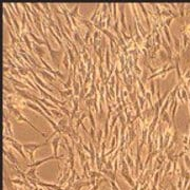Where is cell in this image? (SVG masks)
Instances as JSON below:
<instances>
[{
    "label": "cell",
    "instance_id": "obj_1",
    "mask_svg": "<svg viewBox=\"0 0 190 190\" xmlns=\"http://www.w3.org/2000/svg\"><path fill=\"white\" fill-rule=\"evenodd\" d=\"M22 146H23V149L24 151L27 152L29 154V159H30V162L34 163V154H35V151L37 150V149L41 148V147H43V146H47V144L45 143H43V144H36V143H30V144H22Z\"/></svg>",
    "mask_w": 190,
    "mask_h": 190
},
{
    "label": "cell",
    "instance_id": "obj_2",
    "mask_svg": "<svg viewBox=\"0 0 190 190\" xmlns=\"http://www.w3.org/2000/svg\"><path fill=\"white\" fill-rule=\"evenodd\" d=\"M4 143H5V142H4ZM7 145H10L13 149H15V150H16V151H17L19 154H20V156L24 159V162L27 163V164H30V163H31V162H30V159L27 157L25 153H24V151H23L24 149H23V146H22V144L18 143L17 141H14L13 143H7Z\"/></svg>",
    "mask_w": 190,
    "mask_h": 190
},
{
    "label": "cell",
    "instance_id": "obj_3",
    "mask_svg": "<svg viewBox=\"0 0 190 190\" xmlns=\"http://www.w3.org/2000/svg\"><path fill=\"white\" fill-rule=\"evenodd\" d=\"M37 70H38V73H39V74H40V75H41L45 80H48V83L51 85L52 88H56V87L53 85V81L59 80L56 76H54L53 74H51V73L48 72V71H45V70H39V69H37Z\"/></svg>",
    "mask_w": 190,
    "mask_h": 190
},
{
    "label": "cell",
    "instance_id": "obj_4",
    "mask_svg": "<svg viewBox=\"0 0 190 190\" xmlns=\"http://www.w3.org/2000/svg\"><path fill=\"white\" fill-rule=\"evenodd\" d=\"M52 159H57V161H60V159H63V155H62V156H55V155L49 156V157H45V159H39V161H36V162L32 163V164H28V165H27V167H28V168H32V167H38L39 165L43 164V163L49 162V161H52Z\"/></svg>",
    "mask_w": 190,
    "mask_h": 190
},
{
    "label": "cell",
    "instance_id": "obj_5",
    "mask_svg": "<svg viewBox=\"0 0 190 190\" xmlns=\"http://www.w3.org/2000/svg\"><path fill=\"white\" fill-rule=\"evenodd\" d=\"M24 104H25V106H27V107H29L30 109H32L33 111H35V112H37V113L40 114V115H41L43 118H45V116H48V115H47V114H45V112L42 111V109L39 107L37 104H35V103H33V101H30V100H25V103H24Z\"/></svg>",
    "mask_w": 190,
    "mask_h": 190
},
{
    "label": "cell",
    "instance_id": "obj_6",
    "mask_svg": "<svg viewBox=\"0 0 190 190\" xmlns=\"http://www.w3.org/2000/svg\"><path fill=\"white\" fill-rule=\"evenodd\" d=\"M3 155L5 156V159H7V162H10L11 164H13V165H18V162H17V159H16V156L12 153L11 151V149L7 150V149L3 148Z\"/></svg>",
    "mask_w": 190,
    "mask_h": 190
},
{
    "label": "cell",
    "instance_id": "obj_7",
    "mask_svg": "<svg viewBox=\"0 0 190 190\" xmlns=\"http://www.w3.org/2000/svg\"><path fill=\"white\" fill-rule=\"evenodd\" d=\"M62 134H58V136H56L55 138L52 139V148H53V155L58 156V147L61 142Z\"/></svg>",
    "mask_w": 190,
    "mask_h": 190
},
{
    "label": "cell",
    "instance_id": "obj_8",
    "mask_svg": "<svg viewBox=\"0 0 190 190\" xmlns=\"http://www.w3.org/2000/svg\"><path fill=\"white\" fill-rule=\"evenodd\" d=\"M125 9H126L125 4L119 7V22L121 24V30L127 31V22H126V16H125Z\"/></svg>",
    "mask_w": 190,
    "mask_h": 190
},
{
    "label": "cell",
    "instance_id": "obj_9",
    "mask_svg": "<svg viewBox=\"0 0 190 190\" xmlns=\"http://www.w3.org/2000/svg\"><path fill=\"white\" fill-rule=\"evenodd\" d=\"M22 38H23L24 40V45L27 47V49L29 50V52L31 54L33 57H35V54H34V51H33V45H32L31 42V39H30V36L28 35V33H22Z\"/></svg>",
    "mask_w": 190,
    "mask_h": 190
},
{
    "label": "cell",
    "instance_id": "obj_10",
    "mask_svg": "<svg viewBox=\"0 0 190 190\" xmlns=\"http://www.w3.org/2000/svg\"><path fill=\"white\" fill-rule=\"evenodd\" d=\"M4 130L7 131V134L5 135H9V136L13 137L14 132H13V128H12V123L9 119V114L4 115Z\"/></svg>",
    "mask_w": 190,
    "mask_h": 190
},
{
    "label": "cell",
    "instance_id": "obj_11",
    "mask_svg": "<svg viewBox=\"0 0 190 190\" xmlns=\"http://www.w3.org/2000/svg\"><path fill=\"white\" fill-rule=\"evenodd\" d=\"M33 51H34L35 55L38 57V59L43 58V56L47 54L45 49L42 48V47H40V45H38L37 43H35V42H33Z\"/></svg>",
    "mask_w": 190,
    "mask_h": 190
},
{
    "label": "cell",
    "instance_id": "obj_12",
    "mask_svg": "<svg viewBox=\"0 0 190 190\" xmlns=\"http://www.w3.org/2000/svg\"><path fill=\"white\" fill-rule=\"evenodd\" d=\"M138 7H141V10H142V12H143V15H144V17H145L146 23H147V25H148V31H151V22H150V18H149L147 7L144 5V3H138Z\"/></svg>",
    "mask_w": 190,
    "mask_h": 190
},
{
    "label": "cell",
    "instance_id": "obj_13",
    "mask_svg": "<svg viewBox=\"0 0 190 190\" xmlns=\"http://www.w3.org/2000/svg\"><path fill=\"white\" fill-rule=\"evenodd\" d=\"M3 16H4V19L7 21V25L10 27V30H13V32L15 33V28L13 27V22H12V18H11V15L9 13V10L7 9L5 5H3Z\"/></svg>",
    "mask_w": 190,
    "mask_h": 190
},
{
    "label": "cell",
    "instance_id": "obj_14",
    "mask_svg": "<svg viewBox=\"0 0 190 190\" xmlns=\"http://www.w3.org/2000/svg\"><path fill=\"white\" fill-rule=\"evenodd\" d=\"M37 172V167H32V168H29L28 171L25 172V175H27V179H32V180L38 181L39 177L36 174Z\"/></svg>",
    "mask_w": 190,
    "mask_h": 190
},
{
    "label": "cell",
    "instance_id": "obj_15",
    "mask_svg": "<svg viewBox=\"0 0 190 190\" xmlns=\"http://www.w3.org/2000/svg\"><path fill=\"white\" fill-rule=\"evenodd\" d=\"M72 88H73V93H74V96L79 97L80 91H81V86H80V83L76 80V78H73Z\"/></svg>",
    "mask_w": 190,
    "mask_h": 190
},
{
    "label": "cell",
    "instance_id": "obj_16",
    "mask_svg": "<svg viewBox=\"0 0 190 190\" xmlns=\"http://www.w3.org/2000/svg\"><path fill=\"white\" fill-rule=\"evenodd\" d=\"M28 35L32 38V39H33V41H34L35 43H37L38 45H40V47H42V45H45V40H43L42 38L38 37V36L35 34L34 32H30V33H28Z\"/></svg>",
    "mask_w": 190,
    "mask_h": 190
},
{
    "label": "cell",
    "instance_id": "obj_17",
    "mask_svg": "<svg viewBox=\"0 0 190 190\" xmlns=\"http://www.w3.org/2000/svg\"><path fill=\"white\" fill-rule=\"evenodd\" d=\"M88 174H89V177L91 179H95V180H100V179H104L105 175L103 172L100 171H97V170H90L88 171Z\"/></svg>",
    "mask_w": 190,
    "mask_h": 190
},
{
    "label": "cell",
    "instance_id": "obj_18",
    "mask_svg": "<svg viewBox=\"0 0 190 190\" xmlns=\"http://www.w3.org/2000/svg\"><path fill=\"white\" fill-rule=\"evenodd\" d=\"M73 37H74V38H73V39H74V41H75L78 45H80V49H81V50L86 48L87 45H85L83 39L80 37V35L78 34V32H74V33H73Z\"/></svg>",
    "mask_w": 190,
    "mask_h": 190
},
{
    "label": "cell",
    "instance_id": "obj_19",
    "mask_svg": "<svg viewBox=\"0 0 190 190\" xmlns=\"http://www.w3.org/2000/svg\"><path fill=\"white\" fill-rule=\"evenodd\" d=\"M161 29H162L163 32L165 33V36H166V40H167V42H168V45H173L172 36H171V34H170L169 28H167L166 25H165V23H164V25H163V27H161Z\"/></svg>",
    "mask_w": 190,
    "mask_h": 190
},
{
    "label": "cell",
    "instance_id": "obj_20",
    "mask_svg": "<svg viewBox=\"0 0 190 190\" xmlns=\"http://www.w3.org/2000/svg\"><path fill=\"white\" fill-rule=\"evenodd\" d=\"M125 159H126V163H127V165L129 166V168L131 169V173H134L133 172V170H134L135 165L133 164V161H132V159H131V155L129 154L128 151L125 152Z\"/></svg>",
    "mask_w": 190,
    "mask_h": 190
},
{
    "label": "cell",
    "instance_id": "obj_21",
    "mask_svg": "<svg viewBox=\"0 0 190 190\" xmlns=\"http://www.w3.org/2000/svg\"><path fill=\"white\" fill-rule=\"evenodd\" d=\"M34 98L35 99H38L40 103H42V104L45 105V107H50L51 109H57V106H54L53 105V103H51L50 100H48V99H45V98H41V97H37L36 95H34Z\"/></svg>",
    "mask_w": 190,
    "mask_h": 190
},
{
    "label": "cell",
    "instance_id": "obj_22",
    "mask_svg": "<svg viewBox=\"0 0 190 190\" xmlns=\"http://www.w3.org/2000/svg\"><path fill=\"white\" fill-rule=\"evenodd\" d=\"M62 65L65 67V69L69 72L70 71V68H71V61H70V58H69V55H68V53H65L63 54V58H62Z\"/></svg>",
    "mask_w": 190,
    "mask_h": 190
},
{
    "label": "cell",
    "instance_id": "obj_23",
    "mask_svg": "<svg viewBox=\"0 0 190 190\" xmlns=\"http://www.w3.org/2000/svg\"><path fill=\"white\" fill-rule=\"evenodd\" d=\"M110 50L109 48H106V54H105V58H106V71L109 72L111 69V61H110Z\"/></svg>",
    "mask_w": 190,
    "mask_h": 190
},
{
    "label": "cell",
    "instance_id": "obj_24",
    "mask_svg": "<svg viewBox=\"0 0 190 190\" xmlns=\"http://www.w3.org/2000/svg\"><path fill=\"white\" fill-rule=\"evenodd\" d=\"M161 115V117H162V123H168V129L171 128V116H170V114H168L167 112H164V113L159 114Z\"/></svg>",
    "mask_w": 190,
    "mask_h": 190
},
{
    "label": "cell",
    "instance_id": "obj_25",
    "mask_svg": "<svg viewBox=\"0 0 190 190\" xmlns=\"http://www.w3.org/2000/svg\"><path fill=\"white\" fill-rule=\"evenodd\" d=\"M121 175L123 176V177H124L125 181H126V182L128 183V185H129L130 187H131V188H133V187L135 186V184H136V183H135L134 181H133V179L131 177V174H126V173H121Z\"/></svg>",
    "mask_w": 190,
    "mask_h": 190
},
{
    "label": "cell",
    "instance_id": "obj_26",
    "mask_svg": "<svg viewBox=\"0 0 190 190\" xmlns=\"http://www.w3.org/2000/svg\"><path fill=\"white\" fill-rule=\"evenodd\" d=\"M9 35H10V37H11V47L15 48V45L19 43V39H18V37L15 36L14 32H12V30L9 31Z\"/></svg>",
    "mask_w": 190,
    "mask_h": 190
},
{
    "label": "cell",
    "instance_id": "obj_27",
    "mask_svg": "<svg viewBox=\"0 0 190 190\" xmlns=\"http://www.w3.org/2000/svg\"><path fill=\"white\" fill-rule=\"evenodd\" d=\"M78 10H79V4H76L75 7H73L72 10L70 11V17H73V18H81L80 17V15L78 14Z\"/></svg>",
    "mask_w": 190,
    "mask_h": 190
},
{
    "label": "cell",
    "instance_id": "obj_28",
    "mask_svg": "<svg viewBox=\"0 0 190 190\" xmlns=\"http://www.w3.org/2000/svg\"><path fill=\"white\" fill-rule=\"evenodd\" d=\"M27 20H28V17H27V14L25 12H22V15H21V34L24 33V30H25V27L28 25L27 23Z\"/></svg>",
    "mask_w": 190,
    "mask_h": 190
},
{
    "label": "cell",
    "instance_id": "obj_29",
    "mask_svg": "<svg viewBox=\"0 0 190 190\" xmlns=\"http://www.w3.org/2000/svg\"><path fill=\"white\" fill-rule=\"evenodd\" d=\"M172 38H173V42H174V49H175L176 53L180 54L181 53V40L176 37V36H174V35L172 36Z\"/></svg>",
    "mask_w": 190,
    "mask_h": 190
},
{
    "label": "cell",
    "instance_id": "obj_30",
    "mask_svg": "<svg viewBox=\"0 0 190 190\" xmlns=\"http://www.w3.org/2000/svg\"><path fill=\"white\" fill-rule=\"evenodd\" d=\"M159 58L162 62H166L167 60H168V54L166 53L165 50L161 49V50L159 51Z\"/></svg>",
    "mask_w": 190,
    "mask_h": 190
},
{
    "label": "cell",
    "instance_id": "obj_31",
    "mask_svg": "<svg viewBox=\"0 0 190 190\" xmlns=\"http://www.w3.org/2000/svg\"><path fill=\"white\" fill-rule=\"evenodd\" d=\"M51 112H52L53 116L55 118H58V119H61V118L65 117V114L62 113L61 111H58L57 109H51Z\"/></svg>",
    "mask_w": 190,
    "mask_h": 190
},
{
    "label": "cell",
    "instance_id": "obj_32",
    "mask_svg": "<svg viewBox=\"0 0 190 190\" xmlns=\"http://www.w3.org/2000/svg\"><path fill=\"white\" fill-rule=\"evenodd\" d=\"M3 91H4V92H7V93H9V94H13V95L16 93V91H15L14 87H10V86H9L7 81L5 83V85H3Z\"/></svg>",
    "mask_w": 190,
    "mask_h": 190
},
{
    "label": "cell",
    "instance_id": "obj_33",
    "mask_svg": "<svg viewBox=\"0 0 190 190\" xmlns=\"http://www.w3.org/2000/svg\"><path fill=\"white\" fill-rule=\"evenodd\" d=\"M181 91V95H182V98H183L184 103H188L189 101V95H188V92H187V90L185 89V88H182V89H180Z\"/></svg>",
    "mask_w": 190,
    "mask_h": 190
},
{
    "label": "cell",
    "instance_id": "obj_34",
    "mask_svg": "<svg viewBox=\"0 0 190 190\" xmlns=\"http://www.w3.org/2000/svg\"><path fill=\"white\" fill-rule=\"evenodd\" d=\"M88 117L90 119V124H91V127L94 129H96V124H95V118H94V115L92 113V109H89V115H88Z\"/></svg>",
    "mask_w": 190,
    "mask_h": 190
},
{
    "label": "cell",
    "instance_id": "obj_35",
    "mask_svg": "<svg viewBox=\"0 0 190 190\" xmlns=\"http://www.w3.org/2000/svg\"><path fill=\"white\" fill-rule=\"evenodd\" d=\"M177 7H179V16H180L181 18H184L185 17V9H186V3L179 4Z\"/></svg>",
    "mask_w": 190,
    "mask_h": 190
},
{
    "label": "cell",
    "instance_id": "obj_36",
    "mask_svg": "<svg viewBox=\"0 0 190 190\" xmlns=\"http://www.w3.org/2000/svg\"><path fill=\"white\" fill-rule=\"evenodd\" d=\"M58 108H59V110L61 111L62 113L65 114V116H67V117H69L70 118V116H71V111L68 109V108L66 107V106H58Z\"/></svg>",
    "mask_w": 190,
    "mask_h": 190
},
{
    "label": "cell",
    "instance_id": "obj_37",
    "mask_svg": "<svg viewBox=\"0 0 190 190\" xmlns=\"http://www.w3.org/2000/svg\"><path fill=\"white\" fill-rule=\"evenodd\" d=\"M105 168L106 169H108V170H112V171H114V166H113V159H109L107 161V163L105 164Z\"/></svg>",
    "mask_w": 190,
    "mask_h": 190
},
{
    "label": "cell",
    "instance_id": "obj_38",
    "mask_svg": "<svg viewBox=\"0 0 190 190\" xmlns=\"http://www.w3.org/2000/svg\"><path fill=\"white\" fill-rule=\"evenodd\" d=\"M150 94H151L152 98L155 95V80H151L150 81Z\"/></svg>",
    "mask_w": 190,
    "mask_h": 190
},
{
    "label": "cell",
    "instance_id": "obj_39",
    "mask_svg": "<svg viewBox=\"0 0 190 190\" xmlns=\"http://www.w3.org/2000/svg\"><path fill=\"white\" fill-rule=\"evenodd\" d=\"M95 130H96V129H94V128H92V127H91V128H90V132H89L90 137H91V141L93 142V144L96 142V137H95Z\"/></svg>",
    "mask_w": 190,
    "mask_h": 190
},
{
    "label": "cell",
    "instance_id": "obj_40",
    "mask_svg": "<svg viewBox=\"0 0 190 190\" xmlns=\"http://www.w3.org/2000/svg\"><path fill=\"white\" fill-rule=\"evenodd\" d=\"M85 103H86L87 108H88V109H91V107L93 106L94 98H88V99H85Z\"/></svg>",
    "mask_w": 190,
    "mask_h": 190
},
{
    "label": "cell",
    "instance_id": "obj_41",
    "mask_svg": "<svg viewBox=\"0 0 190 190\" xmlns=\"http://www.w3.org/2000/svg\"><path fill=\"white\" fill-rule=\"evenodd\" d=\"M109 184H110L111 189L112 190H119V187L117 186L116 181H109Z\"/></svg>",
    "mask_w": 190,
    "mask_h": 190
},
{
    "label": "cell",
    "instance_id": "obj_42",
    "mask_svg": "<svg viewBox=\"0 0 190 190\" xmlns=\"http://www.w3.org/2000/svg\"><path fill=\"white\" fill-rule=\"evenodd\" d=\"M13 7H14L15 11H16V14L18 15V16H21L22 15V13H21V11H20V7H19V3H13Z\"/></svg>",
    "mask_w": 190,
    "mask_h": 190
},
{
    "label": "cell",
    "instance_id": "obj_43",
    "mask_svg": "<svg viewBox=\"0 0 190 190\" xmlns=\"http://www.w3.org/2000/svg\"><path fill=\"white\" fill-rule=\"evenodd\" d=\"M173 19H174V17H172V16H171V17H169V18H166V19H165L164 23H165V25H166L167 28H169L170 25H171V22H172Z\"/></svg>",
    "mask_w": 190,
    "mask_h": 190
},
{
    "label": "cell",
    "instance_id": "obj_44",
    "mask_svg": "<svg viewBox=\"0 0 190 190\" xmlns=\"http://www.w3.org/2000/svg\"><path fill=\"white\" fill-rule=\"evenodd\" d=\"M55 76H56V77H57V78H58L59 80H60V81H61L62 79L65 80V76H63V74H62V73L60 72V71H59V70H56V72H55Z\"/></svg>",
    "mask_w": 190,
    "mask_h": 190
},
{
    "label": "cell",
    "instance_id": "obj_45",
    "mask_svg": "<svg viewBox=\"0 0 190 190\" xmlns=\"http://www.w3.org/2000/svg\"><path fill=\"white\" fill-rule=\"evenodd\" d=\"M10 73L12 74V75L16 76L17 78H21V75L19 74V71H18V69H12V70H11Z\"/></svg>",
    "mask_w": 190,
    "mask_h": 190
},
{
    "label": "cell",
    "instance_id": "obj_46",
    "mask_svg": "<svg viewBox=\"0 0 190 190\" xmlns=\"http://www.w3.org/2000/svg\"><path fill=\"white\" fill-rule=\"evenodd\" d=\"M184 159H185V164H186V167L190 169V157H189V155H185V156H184Z\"/></svg>",
    "mask_w": 190,
    "mask_h": 190
},
{
    "label": "cell",
    "instance_id": "obj_47",
    "mask_svg": "<svg viewBox=\"0 0 190 190\" xmlns=\"http://www.w3.org/2000/svg\"><path fill=\"white\" fill-rule=\"evenodd\" d=\"M171 164H172V162H171V161H169V162H168V164H167L166 170H165V174H167V173H168V171L170 170V168H171Z\"/></svg>",
    "mask_w": 190,
    "mask_h": 190
},
{
    "label": "cell",
    "instance_id": "obj_48",
    "mask_svg": "<svg viewBox=\"0 0 190 190\" xmlns=\"http://www.w3.org/2000/svg\"><path fill=\"white\" fill-rule=\"evenodd\" d=\"M11 70H12V68H11V67H9V66H4V67H3V72H4V74H5V73L11 72Z\"/></svg>",
    "mask_w": 190,
    "mask_h": 190
},
{
    "label": "cell",
    "instance_id": "obj_49",
    "mask_svg": "<svg viewBox=\"0 0 190 190\" xmlns=\"http://www.w3.org/2000/svg\"><path fill=\"white\" fill-rule=\"evenodd\" d=\"M147 188H148V184H145V185H144V186L141 188V190H146Z\"/></svg>",
    "mask_w": 190,
    "mask_h": 190
},
{
    "label": "cell",
    "instance_id": "obj_50",
    "mask_svg": "<svg viewBox=\"0 0 190 190\" xmlns=\"http://www.w3.org/2000/svg\"><path fill=\"white\" fill-rule=\"evenodd\" d=\"M13 190H18V189H17V188H16V187H15V188H14V189H13Z\"/></svg>",
    "mask_w": 190,
    "mask_h": 190
},
{
    "label": "cell",
    "instance_id": "obj_51",
    "mask_svg": "<svg viewBox=\"0 0 190 190\" xmlns=\"http://www.w3.org/2000/svg\"><path fill=\"white\" fill-rule=\"evenodd\" d=\"M188 24H189V25H190V19H189V21H188Z\"/></svg>",
    "mask_w": 190,
    "mask_h": 190
}]
</instances>
